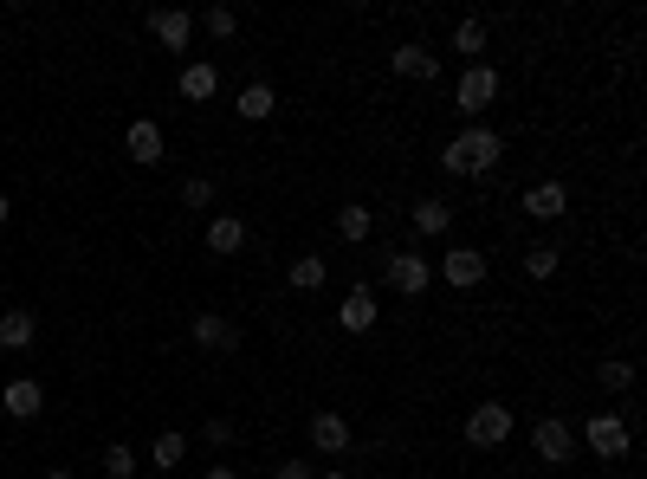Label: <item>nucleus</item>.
Segmentation results:
<instances>
[{"instance_id":"nucleus-1","label":"nucleus","mask_w":647,"mask_h":479,"mask_svg":"<svg viewBox=\"0 0 647 479\" xmlns=\"http://www.w3.org/2000/svg\"><path fill=\"white\" fill-rule=\"evenodd\" d=\"M505 156V136L486 130V123H473V130H460L447 149H440V169L447 175H466V182H479V175H492Z\"/></svg>"},{"instance_id":"nucleus-2","label":"nucleus","mask_w":647,"mask_h":479,"mask_svg":"<svg viewBox=\"0 0 647 479\" xmlns=\"http://www.w3.org/2000/svg\"><path fill=\"white\" fill-rule=\"evenodd\" d=\"M466 441L473 447H505L512 441V408L505 402H479L473 415H466Z\"/></svg>"},{"instance_id":"nucleus-3","label":"nucleus","mask_w":647,"mask_h":479,"mask_svg":"<svg viewBox=\"0 0 647 479\" xmlns=\"http://www.w3.org/2000/svg\"><path fill=\"white\" fill-rule=\"evenodd\" d=\"M382 279H389V285H395V292H402V298H421V292H428V285H434V266H428V259H421V253H389V266H382Z\"/></svg>"},{"instance_id":"nucleus-4","label":"nucleus","mask_w":647,"mask_h":479,"mask_svg":"<svg viewBox=\"0 0 647 479\" xmlns=\"http://www.w3.org/2000/svg\"><path fill=\"white\" fill-rule=\"evenodd\" d=\"M531 447H538V460H544V467H570V460H576V434L563 428L557 415H544L538 428H531Z\"/></svg>"},{"instance_id":"nucleus-5","label":"nucleus","mask_w":647,"mask_h":479,"mask_svg":"<svg viewBox=\"0 0 647 479\" xmlns=\"http://www.w3.org/2000/svg\"><path fill=\"white\" fill-rule=\"evenodd\" d=\"M492 98H499V72H492V65H466V72H460V91H453V104H460L466 117H479Z\"/></svg>"},{"instance_id":"nucleus-6","label":"nucleus","mask_w":647,"mask_h":479,"mask_svg":"<svg viewBox=\"0 0 647 479\" xmlns=\"http://www.w3.org/2000/svg\"><path fill=\"white\" fill-rule=\"evenodd\" d=\"M583 441L596 447L602 460H622L628 447H635V434H628V421L622 415H589V428H583Z\"/></svg>"},{"instance_id":"nucleus-7","label":"nucleus","mask_w":647,"mask_h":479,"mask_svg":"<svg viewBox=\"0 0 647 479\" xmlns=\"http://www.w3.org/2000/svg\"><path fill=\"white\" fill-rule=\"evenodd\" d=\"M440 279H447L453 292H473V285L486 279V253H479V246H453V253L440 259Z\"/></svg>"},{"instance_id":"nucleus-8","label":"nucleus","mask_w":647,"mask_h":479,"mask_svg":"<svg viewBox=\"0 0 647 479\" xmlns=\"http://www.w3.org/2000/svg\"><path fill=\"white\" fill-rule=\"evenodd\" d=\"M389 65H395V78H415V85H428V78H440V52H428V46H395L389 52Z\"/></svg>"},{"instance_id":"nucleus-9","label":"nucleus","mask_w":647,"mask_h":479,"mask_svg":"<svg viewBox=\"0 0 647 479\" xmlns=\"http://www.w3.org/2000/svg\"><path fill=\"white\" fill-rule=\"evenodd\" d=\"M337 324L350 337H363L369 324H376V292H369V285H350V292H343V305H337Z\"/></svg>"},{"instance_id":"nucleus-10","label":"nucleus","mask_w":647,"mask_h":479,"mask_svg":"<svg viewBox=\"0 0 647 479\" xmlns=\"http://www.w3.org/2000/svg\"><path fill=\"white\" fill-rule=\"evenodd\" d=\"M149 33H156L169 52H188V39H195V20H188V13H175V7H156V13H149Z\"/></svg>"},{"instance_id":"nucleus-11","label":"nucleus","mask_w":647,"mask_h":479,"mask_svg":"<svg viewBox=\"0 0 647 479\" xmlns=\"http://www.w3.org/2000/svg\"><path fill=\"white\" fill-rule=\"evenodd\" d=\"M123 149H130L136 162H143V169H156L162 162V123H149V117H136L130 130H123Z\"/></svg>"},{"instance_id":"nucleus-12","label":"nucleus","mask_w":647,"mask_h":479,"mask_svg":"<svg viewBox=\"0 0 647 479\" xmlns=\"http://www.w3.org/2000/svg\"><path fill=\"white\" fill-rule=\"evenodd\" d=\"M311 447L318 454H350V415H311Z\"/></svg>"},{"instance_id":"nucleus-13","label":"nucleus","mask_w":647,"mask_h":479,"mask_svg":"<svg viewBox=\"0 0 647 479\" xmlns=\"http://www.w3.org/2000/svg\"><path fill=\"white\" fill-rule=\"evenodd\" d=\"M525 214H531V221H563V214H570V188H563V182H538L525 195Z\"/></svg>"},{"instance_id":"nucleus-14","label":"nucleus","mask_w":647,"mask_h":479,"mask_svg":"<svg viewBox=\"0 0 647 479\" xmlns=\"http://www.w3.org/2000/svg\"><path fill=\"white\" fill-rule=\"evenodd\" d=\"M195 344H201V350H220V357H227V350H240V331H233V324L220 318V311H195Z\"/></svg>"},{"instance_id":"nucleus-15","label":"nucleus","mask_w":647,"mask_h":479,"mask_svg":"<svg viewBox=\"0 0 647 479\" xmlns=\"http://www.w3.org/2000/svg\"><path fill=\"white\" fill-rule=\"evenodd\" d=\"M0 402H7V415H13V421H33L46 395H39V382H33V376H20V382H7V389H0Z\"/></svg>"},{"instance_id":"nucleus-16","label":"nucleus","mask_w":647,"mask_h":479,"mask_svg":"<svg viewBox=\"0 0 647 479\" xmlns=\"http://www.w3.org/2000/svg\"><path fill=\"white\" fill-rule=\"evenodd\" d=\"M447 227H453V208H447V201H440V195H421V201H415V234L440 240V234H447Z\"/></svg>"},{"instance_id":"nucleus-17","label":"nucleus","mask_w":647,"mask_h":479,"mask_svg":"<svg viewBox=\"0 0 647 479\" xmlns=\"http://www.w3.org/2000/svg\"><path fill=\"white\" fill-rule=\"evenodd\" d=\"M240 246H246V221H240V214H220V221H208V253L227 259V253H240Z\"/></svg>"},{"instance_id":"nucleus-18","label":"nucleus","mask_w":647,"mask_h":479,"mask_svg":"<svg viewBox=\"0 0 647 479\" xmlns=\"http://www.w3.org/2000/svg\"><path fill=\"white\" fill-rule=\"evenodd\" d=\"M214 91H220V72H214V65H208V59H195V65H182V98H188V104H201V98H214Z\"/></svg>"},{"instance_id":"nucleus-19","label":"nucleus","mask_w":647,"mask_h":479,"mask_svg":"<svg viewBox=\"0 0 647 479\" xmlns=\"http://www.w3.org/2000/svg\"><path fill=\"white\" fill-rule=\"evenodd\" d=\"M233 111H240L246 123H266L272 111H279V98H272V85H259V78H253V85H240V104H233Z\"/></svg>"},{"instance_id":"nucleus-20","label":"nucleus","mask_w":647,"mask_h":479,"mask_svg":"<svg viewBox=\"0 0 647 479\" xmlns=\"http://www.w3.org/2000/svg\"><path fill=\"white\" fill-rule=\"evenodd\" d=\"M33 331H39L33 311H0V350H26V344H33Z\"/></svg>"},{"instance_id":"nucleus-21","label":"nucleus","mask_w":647,"mask_h":479,"mask_svg":"<svg viewBox=\"0 0 647 479\" xmlns=\"http://www.w3.org/2000/svg\"><path fill=\"white\" fill-rule=\"evenodd\" d=\"M369 227H376V214H369V208H356V201H350V208H337V234L343 240H369Z\"/></svg>"},{"instance_id":"nucleus-22","label":"nucleus","mask_w":647,"mask_h":479,"mask_svg":"<svg viewBox=\"0 0 647 479\" xmlns=\"http://www.w3.org/2000/svg\"><path fill=\"white\" fill-rule=\"evenodd\" d=\"M182 454H188V441H182V434H156V447H149V467H156V473H169V467H182Z\"/></svg>"},{"instance_id":"nucleus-23","label":"nucleus","mask_w":647,"mask_h":479,"mask_svg":"<svg viewBox=\"0 0 647 479\" xmlns=\"http://www.w3.org/2000/svg\"><path fill=\"white\" fill-rule=\"evenodd\" d=\"M596 382L609 395H622V389H635V363H622V357H609V363H596Z\"/></svg>"},{"instance_id":"nucleus-24","label":"nucleus","mask_w":647,"mask_h":479,"mask_svg":"<svg viewBox=\"0 0 647 479\" xmlns=\"http://www.w3.org/2000/svg\"><path fill=\"white\" fill-rule=\"evenodd\" d=\"M453 52L479 59V52H486V20H460V26H453Z\"/></svg>"},{"instance_id":"nucleus-25","label":"nucleus","mask_w":647,"mask_h":479,"mask_svg":"<svg viewBox=\"0 0 647 479\" xmlns=\"http://www.w3.org/2000/svg\"><path fill=\"white\" fill-rule=\"evenodd\" d=\"M292 285H298V292H318V285H324V259L318 253L292 259Z\"/></svg>"},{"instance_id":"nucleus-26","label":"nucleus","mask_w":647,"mask_h":479,"mask_svg":"<svg viewBox=\"0 0 647 479\" xmlns=\"http://www.w3.org/2000/svg\"><path fill=\"white\" fill-rule=\"evenodd\" d=\"M557 246H531V253H525V272H531V279H557Z\"/></svg>"},{"instance_id":"nucleus-27","label":"nucleus","mask_w":647,"mask_h":479,"mask_svg":"<svg viewBox=\"0 0 647 479\" xmlns=\"http://www.w3.org/2000/svg\"><path fill=\"white\" fill-rule=\"evenodd\" d=\"M201 26H208L214 39H233V33H240V13H233V7H208V13H201Z\"/></svg>"},{"instance_id":"nucleus-28","label":"nucleus","mask_w":647,"mask_h":479,"mask_svg":"<svg viewBox=\"0 0 647 479\" xmlns=\"http://www.w3.org/2000/svg\"><path fill=\"white\" fill-rule=\"evenodd\" d=\"M104 473H110V479H136V454H130L123 441H117V447H104Z\"/></svg>"},{"instance_id":"nucleus-29","label":"nucleus","mask_w":647,"mask_h":479,"mask_svg":"<svg viewBox=\"0 0 647 479\" xmlns=\"http://www.w3.org/2000/svg\"><path fill=\"white\" fill-rule=\"evenodd\" d=\"M182 201H188V208H208V201H214V182H208V175H188Z\"/></svg>"},{"instance_id":"nucleus-30","label":"nucleus","mask_w":647,"mask_h":479,"mask_svg":"<svg viewBox=\"0 0 647 479\" xmlns=\"http://www.w3.org/2000/svg\"><path fill=\"white\" fill-rule=\"evenodd\" d=\"M272 479H311V467H298V460H285V467L272 473Z\"/></svg>"},{"instance_id":"nucleus-31","label":"nucleus","mask_w":647,"mask_h":479,"mask_svg":"<svg viewBox=\"0 0 647 479\" xmlns=\"http://www.w3.org/2000/svg\"><path fill=\"white\" fill-rule=\"evenodd\" d=\"M201 479H240V473H233V467H208V473H201Z\"/></svg>"},{"instance_id":"nucleus-32","label":"nucleus","mask_w":647,"mask_h":479,"mask_svg":"<svg viewBox=\"0 0 647 479\" xmlns=\"http://www.w3.org/2000/svg\"><path fill=\"white\" fill-rule=\"evenodd\" d=\"M7 214H13V201H7V195H0V227H7Z\"/></svg>"},{"instance_id":"nucleus-33","label":"nucleus","mask_w":647,"mask_h":479,"mask_svg":"<svg viewBox=\"0 0 647 479\" xmlns=\"http://www.w3.org/2000/svg\"><path fill=\"white\" fill-rule=\"evenodd\" d=\"M46 479H72V473H65V467H52V473H46Z\"/></svg>"},{"instance_id":"nucleus-34","label":"nucleus","mask_w":647,"mask_h":479,"mask_svg":"<svg viewBox=\"0 0 647 479\" xmlns=\"http://www.w3.org/2000/svg\"><path fill=\"white\" fill-rule=\"evenodd\" d=\"M318 479H350V473H318Z\"/></svg>"},{"instance_id":"nucleus-35","label":"nucleus","mask_w":647,"mask_h":479,"mask_svg":"<svg viewBox=\"0 0 647 479\" xmlns=\"http://www.w3.org/2000/svg\"><path fill=\"white\" fill-rule=\"evenodd\" d=\"M550 479H557V473H550Z\"/></svg>"}]
</instances>
